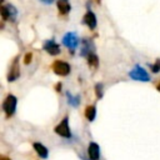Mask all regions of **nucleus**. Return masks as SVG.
<instances>
[{"instance_id": "1", "label": "nucleus", "mask_w": 160, "mask_h": 160, "mask_svg": "<svg viewBox=\"0 0 160 160\" xmlns=\"http://www.w3.org/2000/svg\"><path fill=\"white\" fill-rule=\"evenodd\" d=\"M16 102H18V100H16V98L12 94H9L5 98V100L2 102V110L5 111V114H6L8 118L11 116L15 112V110H16Z\"/></svg>"}, {"instance_id": "2", "label": "nucleus", "mask_w": 160, "mask_h": 160, "mask_svg": "<svg viewBox=\"0 0 160 160\" xmlns=\"http://www.w3.org/2000/svg\"><path fill=\"white\" fill-rule=\"evenodd\" d=\"M55 132L62 138H70L71 136V131H70V128H69V118L65 116L56 126H55Z\"/></svg>"}, {"instance_id": "3", "label": "nucleus", "mask_w": 160, "mask_h": 160, "mask_svg": "<svg viewBox=\"0 0 160 160\" xmlns=\"http://www.w3.org/2000/svg\"><path fill=\"white\" fill-rule=\"evenodd\" d=\"M52 71H54L56 75L66 76V75L70 72V65H69L66 61L56 60V61L52 62Z\"/></svg>"}, {"instance_id": "4", "label": "nucleus", "mask_w": 160, "mask_h": 160, "mask_svg": "<svg viewBox=\"0 0 160 160\" xmlns=\"http://www.w3.org/2000/svg\"><path fill=\"white\" fill-rule=\"evenodd\" d=\"M129 75H130L132 79L139 80V81H149V80H150L149 74H148L142 68H140L139 65H136V66L129 72Z\"/></svg>"}, {"instance_id": "5", "label": "nucleus", "mask_w": 160, "mask_h": 160, "mask_svg": "<svg viewBox=\"0 0 160 160\" xmlns=\"http://www.w3.org/2000/svg\"><path fill=\"white\" fill-rule=\"evenodd\" d=\"M62 42L66 48L74 50V49H76V46L79 44V39H78L75 32H66L65 36L62 38Z\"/></svg>"}, {"instance_id": "6", "label": "nucleus", "mask_w": 160, "mask_h": 160, "mask_svg": "<svg viewBox=\"0 0 160 160\" xmlns=\"http://www.w3.org/2000/svg\"><path fill=\"white\" fill-rule=\"evenodd\" d=\"M18 61H19V58H15L11 66H10V70H9V74H8V80L9 81H14L20 76V69H19Z\"/></svg>"}, {"instance_id": "7", "label": "nucleus", "mask_w": 160, "mask_h": 160, "mask_svg": "<svg viewBox=\"0 0 160 160\" xmlns=\"http://www.w3.org/2000/svg\"><path fill=\"white\" fill-rule=\"evenodd\" d=\"M44 50L50 55H58L60 52V46L54 40H46L44 42Z\"/></svg>"}, {"instance_id": "8", "label": "nucleus", "mask_w": 160, "mask_h": 160, "mask_svg": "<svg viewBox=\"0 0 160 160\" xmlns=\"http://www.w3.org/2000/svg\"><path fill=\"white\" fill-rule=\"evenodd\" d=\"M88 156L90 160H99L100 158V149L96 142H90L88 146Z\"/></svg>"}, {"instance_id": "9", "label": "nucleus", "mask_w": 160, "mask_h": 160, "mask_svg": "<svg viewBox=\"0 0 160 160\" xmlns=\"http://www.w3.org/2000/svg\"><path fill=\"white\" fill-rule=\"evenodd\" d=\"M84 24H86L88 26H89V29H95L96 28V16H95V14L92 12V11H88L86 14H85V16H84Z\"/></svg>"}, {"instance_id": "10", "label": "nucleus", "mask_w": 160, "mask_h": 160, "mask_svg": "<svg viewBox=\"0 0 160 160\" xmlns=\"http://www.w3.org/2000/svg\"><path fill=\"white\" fill-rule=\"evenodd\" d=\"M70 9L71 6H70L69 0H58V10L61 15H66L70 11Z\"/></svg>"}, {"instance_id": "11", "label": "nucleus", "mask_w": 160, "mask_h": 160, "mask_svg": "<svg viewBox=\"0 0 160 160\" xmlns=\"http://www.w3.org/2000/svg\"><path fill=\"white\" fill-rule=\"evenodd\" d=\"M32 145H34V149H35V151L38 152V155H39L40 158H42V159H46V158H48L49 151H48V149H46L41 142H34Z\"/></svg>"}, {"instance_id": "12", "label": "nucleus", "mask_w": 160, "mask_h": 160, "mask_svg": "<svg viewBox=\"0 0 160 160\" xmlns=\"http://www.w3.org/2000/svg\"><path fill=\"white\" fill-rule=\"evenodd\" d=\"M95 115H96V108L94 105H90L85 109V116L89 121H92L95 119Z\"/></svg>"}, {"instance_id": "13", "label": "nucleus", "mask_w": 160, "mask_h": 160, "mask_svg": "<svg viewBox=\"0 0 160 160\" xmlns=\"http://www.w3.org/2000/svg\"><path fill=\"white\" fill-rule=\"evenodd\" d=\"M88 64H89L90 66H92V68H96V66H98L99 59H98V56H96L94 52H90V54L88 55Z\"/></svg>"}, {"instance_id": "14", "label": "nucleus", "mask_w": 160, "mask_h": 160, "mask_svg": "<svg viewBox=\"0 0 160 160\" xmlns=\"http://www.w3.org/2000/svg\"><path fill=\"white\" fill-rule=\"evenodd\" d=\"M0 11H1V18H2V20L10 19V12H9L8 5H2V6L0 8Z\"/></svg>"}, {"instance_id": "15", "label": "nucleus", "mask_w": 160, "mask_h": 160, "mask_svg": "<svg viewBox=\"0 0 160 160\" xmlns=\"http://www.w3.org/2000/svg\"><path fill=\"white\" fill-rule=\"evenodd\" d=\"M66 95H68V100H69V102H70L72 106H78V104H79V101H80V98H79V96L74 98L70 92H68Z\"/></svg>"}, {"instance_id": "16", "label": "nucleus", "mask_w": 160, "mask_h": 160, "mask_svg": "<svg viewBox=\"0 0 160 160\" xmlns=\"http://www.w3.org/2000/svg\"><path fill=\"white\" fill-rule=\"evenodd\" d=\"M8 9H9V12H10V20H15V18H16V10L14 9V6L12 5H8Z\"/></svg>"}, {"instance_id": "17", "label": "nucleus", "mask_w": 160, "mask_h": 160, "mask_svg": "<svg viewBox=\"0 0 160 160\" xmlns=\"http://www.w3.org/2000/svg\"><path fill=\"white\" fill-rule=\"evenodd\" d=\"M151 71L152 72H159L160 71V59H158L155 61V64L151 65Z\"/></svg>"}, {"instance_id": "18", "label": "nucleus", "mask_w": 160, "mask_h": 160, "mask_svg": "<svg viewBox=\"0 0 160 160\" xmlns=\"http://www.w3.org/2000/svg\"><path fill=\"white\" fill-rule=\"evenodd\" d=\"M95 90H96V96H98L99 99L102 98V85H101V84H96Z\"/></svg>"}, {"instance_id": "19", "label": "nucleus", "mask_w": 160, "mask_h": 160, "mask_svg": "<svg viewBox=\"0 0 160 160\" xmlns=\"http://www.w3.org/2000/svg\"><path fill=\"white\" fill-rule=\"evenodd\" d=\"M32 60V52H26L25 54V58H24V64H30Z\"/></svg>"}, {"instance_id": "20", "label": "nucleus", "mask_w": 160, "mask_h": 160, "mask_svg": "<svg viewBox=\"0 0 160 160\" xmlns=\"http://www.w3.org/2000/svg\"><path fill=\"white\" fill-rule=\"evenodd\" d=\"M56 90H58V91H60V90H61V84H60V82H58V84H56Z\"/></svg>"}, {"instance_id": "21", "label": "nucleus", "mask_w": 160, "mask_h": 160, "mask_svg": "<svg viewBox=\"0 0 160 160\" xmlns=\"http://www.w3.org/2000/svg\"><path fill=\"white\" fill-rule=\"evenodd\" d=\"M0 160H10L9 158H6V156H1V159Z\"/></svg>"}, {"instance_id": "22", "label": "nucleus", "mask_w": 160, "mask_h": 160, "mask_svg": "<svg viewBox=\"0 0 160 160\" xmlns=\"http://www.w3.org/2000/svg\"><path fill=\"white\" fill-rule=\"evenodd\" d=\"M156 89H158V90H159V91H160V81H159V82H158V85H156Z\"/></svg>"}, {"instance_id": "23", "label": "nucleus", "mask_w": 160, "mask_h": 160, "mask_svg": "<svg viewBox=\"0 0 160 160\" xmlns=\"http://www.w3.org/2000/svg\"><path fill=\"white\" fill-rule=\"evenodd\" d=\"M42 1H45V2H51L52 0H42Z\"/></svg>"}]
</instances>
